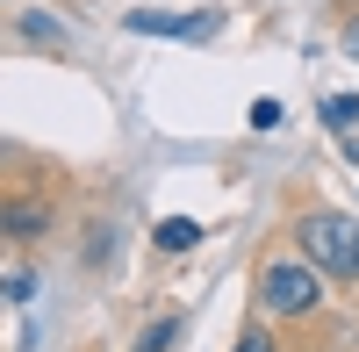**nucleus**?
I'll list each match as a JSON object with an SVG mask.
<instances>
[{
	"label": "nucleus",
	"mask_w": 359,
	"mask_h": 352,
	"mask_svg": "<svg viewBox=\"0 0 359 352\" xmlns=\"http://www.w3.org/2000/svg\"><path fill=\"white\" fill-rule=\"evenodd\" d=\"M345 50H352V57H359V22H345Z\"/></svg>",
	"instance_id": "f8f14e48"
},
{
	"label": "nucleus",
	"mask_w": 359,
	"mask_h": 352,
	"mask_svg": "<svg viewBox=\"0 0 359 352\" xmlns=\"http://www.w3.org/2000/svg\"><path fill=\"white\" fill-rule=\"evenodd\" d=\"M323 130L352 137V130H359V94H331V101H323Z\"/></svg>",
	"instance_id": "423d86ee"
},
{
	"label": "nucleus",
	"mask_w": 359,
	"mask_h": 352,
	"mask_svg": "<svg viewBox=\"0 0 359 352\" xmlns=\"http://www.w3.org/2000/svg\"><path fill=\"white\" fill-rule=\"evenodd\" d=\"M259 302H266V316H309L323 302V273L309 259H266L259 266Z\"/></svg>",
	"instance_id": "f03ea898"
},
{
	"label": "nucleus",
	"mask_w": 359,
	"mask_h": 352,
	"mask_svg": "<svg viewBox=\"0 0 359 352\" xmlns=\"http://www.w3.org/2000/svg\"><path fill=\"white\" fill-rule=\"evenodd\" d=\"M22 36L29 43H65V29H57L50 15H22Z\"/></svg>",
	"instance_id": "6e6552de"
},
{
	"label": "nucleus",
	"mask_w": 359,
	"mask_h": 352,
	"mask_svg": "<svg viewBox=\"0 0 359 352\" xmlns=\"http://www.w3.org/2000/svg\"><path fill=\"white\" fill-rule=\"evenodd\" d=\"M0 230H8V238H43L50 209H43V201H0Z\"/></svg>",
	"instance_id": "20e7f679"
},
{
	"label": "nucleus",
	"mask_w": 359,
	"mask_h": 352,
	"mask_svg": "<svg viewBox=\"0 0 359 352\" xmlns=\"http://www.w3.org/2000/svg\"><path fill=\"white\" fill-rule=\"evenodd\" d=\"M151 245H158V252H194V245H201V223H194V216H165V223L151 230Z\"/></svg>",
	"instance_id": "39448f33"
},
{
	"label": "nucleus",
	"mask_w": 359,
	"mask_h": 352,
	"mask_svg": "<svg viewBox=\"0 0 359 352\" xmlns=\"http://www.w3.org/2000/svg\"><path fill=\"white\" fill-rule=\"evenodd\" d=\"M273 123H280V101H273V94L252 101V130H273Z\"/></svg>",
	"instance_id": "9d476101"
},
{
	"label": "nucleus",
	"mask_w": 359,
	"mask_h": 352,
	"mask_svg": "<svg viewBox=\"0 0 359 352\" xmlns=\"http://www.w3.org/2000/svg\"><path fill=\"white\" fill-rule=\"evenodd\" d=\"M137 36H180V43H208L223 29V15H158V8H137L130 15Z\"/></svg>",
	"instance_id": "7ed1b4c3"
},
{
	"label": "nucleus",
	"mask_w": 359,
	"mask_h": 352,
	"mask_svg": "<svg viewBox=\"0 0 359 352\" xmlns=\"http://www.w3.org/2000/svg\"><path fill=\"white\" fill-rule=\"evenodd\" d=\"M36 295V273H8V302H29Z\"/></svg>",
	"instance_id": "9b49d317"
},
{
	"label": "nucleus",
	"mask_w": 359,
	"mask_h": 352,
	"mask_svg": "<svg viewBox=\"0 0 359 352\" xmlns=\"http://www.w3.org/2000/svg\"><path fill=\"white\" fill-rule=\"evenodd\" d=\"M172 338H180V316H158V324H151V331L137 338V352H165Z\"/></svg>",
	"instance_id": "0eeeda50"
},
{
	"label": "nucleus",
	"mask_w": 359,
	"mask_h": 352,
	"mask_svg": "<svg viewBox=\"0 0 359 352\" xmlns=\"http://www.w3.org/2000/svg\"><path fill=\"white\" fill-rule=\"evenodd\" d=\"M237 352H273V331L252 324V331H237Z\"/></svg>",
	"instance_id": "1a4fd4ad"
},
{
	"label": "nucleus",
	"mask_w": 359,
	"mask_h": 352,
	"mask_svg": "<svg viewBox=\"0 0 359 352\" xmlns=\"http://www.w3.org/2000/svg\"><path fill=\"white\" fill-rule=\"evenodd\" d=\"M302 259L323 273V280H359V223L352 216H309L302 223Z\"/></svg>",
	"instance_id": "f257e3e1"
}]
</instances>
